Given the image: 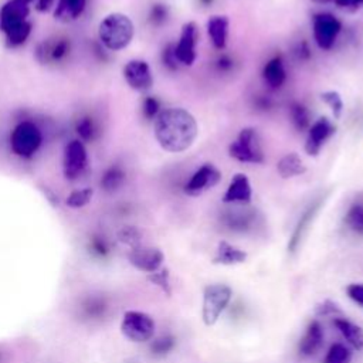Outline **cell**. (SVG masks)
Here are the masks:
<instances>
[{
	"instance_id": "f35d334b",
	"label": "cell",
	"mask_w": 363,
	"mask_h": 363,
	"mask_svg": "<svg viewBox=\"0 0 363 363\" xmlns=\"http://www.w3.org/2000/svg\"><path fill=\"white\" fill-rule=\"evenodd\" d=\"M150 279H152L155 284L160 285L163 291H166L167 294H170V289H169V272H167V269H162L160 272H159V271L153 272V275L150 277Z\"/></svg>"
},
{
	"instance_id": "ffe728a7",
	"label": "cell",
	"mask_w": 363,
	"mask_h": 363,
	"mask_svg": "<svg viewBox=\"0 0 363 363\" xmlns=\"http://www.w3.org/2000/svg\"><path fill=\"white\" fill-rule=\"evenodd\" d=\"M228 18L225 16H211L207 20V34L211 44L217 50H224L228 37Z\"/></svg>"
},
{
	"instance_id": "ab89813d",
	"label": "cell",
	"mask_w": 363,
	"mask_h": 363,
	"mask_svg": "<svg viewBox=\"0 0 363 363\" xmlns=\"http://www.w3.org/2000/svg\"><path fill=\"white\" fill-rule=\"evenodd\" d=\"M91 250H92V252H95L99 257H105L109 252V247H108L106 241L99 237H96L91 241Z\"/></svg>"
},
{
	"instance_id": "bcb514c9",
	"label": "cell",
	"mask_w": 363,
	"mask_h": 363,
	"mask_svg": "<svg viewBox=\"0 0 363 363\" xmlns=\"http://www.w3.org/2000/svg\"><path fill=\"white\" fill-rule=\"evenodd\" d=\"M203 4H208V3H211V0H200Z\"/></svg>"
},
{
	"instance_id": "7a4b0ae2",
	"label": "cell",
	"mask_w": 363,
	"mask_h": 363,
	"mask_svg": "<svg viewBox=\"0 0 363 363\" xmlns=\"http://www.w3.org/2000/svg\"><path fill=\"white\" fill-rule=\"evenodd\" d=\"M28 16L30 4L21 0H9L0 7V30L7 47L16 48L27 41L33 27Z\"/></svg>"
},
{
	"instance_id": "8d00e7d4",
	"label": "cell",
	"mask_w": 363,
	"mask_h": 363,
	"mask_svg": "<svg viewBox=\"0 0 363 363\" xmlns=\"http://www.w3.org/2000/svg\"><path fill=\"white\" fill-rule=\"evenodd\" d=\"M142 111H143L145 118L155 119L157 116V113L162 111L159 99L155 96H146L142 104Z\"/></svg>"
},
{
	"instance_id": "1f68e13d",
	"label": "cell",
	"mask_w": 363,
	"mask_h": 363,
	"mask_svg": "<svg viewBox=\"0 0 363 363\" xmlns=\"http://www.w3.org/2000/svg\"><path fill=\"white\" fill-rule=\"evenodd\" d=\"M116 235H118V240H119L122 244L130 247V250L140 245L142 234H140V231H139L136 227H133V225H125V227H122V228L118 231Z\"/></svg>"
},
{
	"instance_id": "30bf717a",
	"label": "cell",
	"mask_w": 363,
	"mask_h": 363,
	"mask_svg": "<svg viewBox=\"0 0 363 363\" xmlns=\"http://www.w3.org/2000/svg\"><path fill=\"white\" fill-rule=\"evenodd\" d=\"M123 79L136 92H146L153 85V74L150 65L145 60H129L122 69Z\"/></svg>"
},
{
	"instance_id": "9c48e42d",
	"label": "cell",
	"mask_w": 363,
	"mask_h": 363,
	"mask_svg": "<svg viewBox=\"0 0 363 363\" xmlns=\"http://www.w3.org/2000/svg\"><path fill=\"white\" fill-rule=\"evenodd\" d=\"M312 31L316 45L320 50H330L342 31V23L330 13H318L312 21Z\"/></svg>"
},
{
	"instance_id": "83f0119b",
	"label": "cell",
	"mask_w": 363,
	"mask_h": 363,
	"mask_svg": "<svg viewBox=\"0 0 363 363\" xmlns=\"http://www.w3.org/2000/svg\"><path fill=\"white\" fill-rule=\"evenodd\" d=\"M92 196H94V189L92 187L75 189L67 196L65 204L69 208H82L92 200Z\"/></svg>"
},
{
	"instance_id": "74e56055",
	"label": "cell",
	"mask_w": 363,
	"mask_h": 363,
	"mask_svg": "<svg viewBox=\"0 0 363 363\" xmlns=\"http://www.w3.org/2000/svg\"><path fill=\"white\" fill-rule=\"evenodd\" d=\"M346 292L353 302L363 308V284H349Z\"/></svg>"
},
{
	"instance_id": "f1b7e54d",
	"label": "cell",
	"mask_w": 363,
	"mask_h": 363,
	"mask_svg": "<svg viewBox=\"0 0 363 363\" xmlns=\"http://www.w3.org/2000/svg\"><path fill=\"white\" fill-rule=\"evenodd\" d=\"M176 346V339L172 335H162L152 340L150 352L153 356H164L170 353Z\"/></svg>"
},
{
	"instance_id": "44dd1931",
	"label": "cell",
	"mask_w": 363,
	"mask_h": 363,
	"mask_svg": "<svg viewBox=\"0 0 363 363\" xmlns=\"http://www.w3.org/2000/svg\"><path fill=\"white\" fill-rule=\"evenodd\" d=\"M262 78L271 89H278L286 79V71L281 55L272 57L262 68Z\"/></svg>"
},
{
	"instance_id": "ee69618b",
	"label": "cell",
	"mask_w": 363,
	"mask_h": 363,
	"mask_svg": "<svg viewBox=\"0 0 363 363\" xmlns=\"http://www.w3.org/2000/svg\"><path fill=\"white\" fill-rule=\"evenodd\" d=\"M295 54H296V55H298V58H301V60H306V58H309L311 52H309L308 44H306V43H301V44L296 47Z\"/></svg>"
},
{
	"instance_id": "52a82bcc",
	"label": "cell",
	"mask_w": 363,
	"mask_h": 363,
	"mask_svg": "<svg viewBox=\"0 0 363 363\" xmlns=\"http://www.w3.org/2000/svg\"><path fill=\"white\" fill-rule=\"evenodd\" d=\"M89 157L88 150L84 142L79 139H72L64 146L62 152V174L67 180L75 182L78 180L88 169Z\"/></svg>"
},
{
	"instance_id": "603a6c76",
	"label": "cell",
	"mask_w": 363,
	"mask_h": 363,
	"mask_svg": "<svg viewBox=\"0 0 363 363\" xmlns=\"http://www.w3.org/2000/svg\"><path fill=\"white\" fill-rule=\"evenodd\" d=\"M333 325L340 332L343 339L353 349H356V350H362L363 349V329L359 325L350 322L346 318H335L333 319Z\"/></svg>"
},
{
	"instance_id": "836d02e7",
	"label": "cell",
	"mask_w": 363,
	"mask_h": 363,
	"mask_svg": "<svg viewBox=\"0 0 363 363\" xmlns=\"http://www.w3.org/2000/svg\"><path fill=\"white\" fill-rule=\"evenodd\" d=\"M43 52L47 54L51 61H60L69 52V41L65 38H61L54 44H51L50 47H45Z\"/></svg>"
},
{
	"instance_id": "3957f363",
	"label": "cell",
	"mask_w": 363,
	"mask_h": 363,
	"mask_svg": "<svg viewBox=\"0 0 363 363\" xmlns=\"http://www.w3.org/2000/svg\"><path fill=\"white\" fill-rule=\"evenodd\" d=\"M135 35V26L129 16L115 11L106 14L98 24V38L109 51L126 48Z\"/></svg>"
},
{
	"instance_id": "e575fe53",
	"label": "cell",
	"mask_w": 363,
	"mask_h": 363,
	"mask_svg": "<svg viewBox=\"0 0 363 363\" xmlns=\"http://www.w3.org/2000/svg\"><path fill=\"white\" fill-rule=\"evenodd\" d=\"M169 17V7L163 3H156L149 10V21L153 26H162Z\"/></svg>"
},
{
	"instance_id": "d590c367",
	"label": "cell",
	"mask_w": 363,
	"mask_h": 363,
	"mask_svg": "<svg viewBox=\"0 0 363 363\" xmlns=\"http://www.w3.org/2000/svg\"><path fill=\"white\" fill-rule=\"evenodd\" d=\"M162 61H163V65L167 67L170 71H176L180 65L177 57H176V52H174V44H167L163 51H162Z\"/></svg>"
},
{
	"instance_id": "277c9868",
	"label": "cell",
	"mask_w": 363,
	"mask_h": 363,
	"mask_svg": "<svg viewBox=\"0 0 363 363\" xmlns=\"http://www.w3.org/2000/svg\"><path fill=\"white\" fill-rule=\"evenodd\" d=\"M43 143L40 128L31 121H23L14 126L10 133L11 152L23 159L33 157Z\"/></svg>"
},
{
	"instance_id": "d6986e66",
	"label": "cell",
	"mask_w": 363,
	"mask_h": 363,
	"mask_svg": "<svg viewBox=\"0 0 363 363\" xmlns=\"http://www.w3.org/2000/svg\"><path fill=\"white\" fill-rule=\"evenodd\" d=\"M86 0H57L52 16L57 21L68 24L78 20L85 11Z\"/></svg>"
},
{
	"instance_id": "ba28073f",
	"label": "cell",
	"mask_w": 363,
	"mask_h": 363,
	"mask_svg": "<svg viewBox=\"0 0 363 363\" xmlns=\"http://www.w3.org/2000/svg\"><path fill=\"white\" fill-rule=\"evenodd\" d=\"M121 330L132 342H147L155 335V320L145 312L126 311L121 322Z\"/></svg>"
},
{
	"instance_id": "60d3db41",
	"label": "cell",
	"mask_w": 363,
	"mask_h": 363,
	"mask_svg": "<svg viewBox=\"0 0 363 363\" xmlns=\"http://www.w3.org/2000/svg\"><path fill=\"white\" fill-rule=\"evenodd\" d=\"M339 9H345L347 11H356L363 6V0H333Z\"/></svg>"
},
{
	"instance_id": "b9f144b4",
	"label": "cell",
	"mask_w": 363,
	"mask_h": 363,
	"mask_svg": "<svg viewBox=\"0 0 363 363\" xmlns=\"http://www.w3.org/2000/svg\"><path fill=\"white\" fill-rule=\"evenodd\" d=\"M57 0H37L35 3V9L41 13H45V11H50L51 9H54Z\"/></svg>"
},
{
	"instance_id": "4316f807",
	"label": "cell",
	"mask_w": 363,
	"mask_h": 363,
	"mask_svg": "<svg viewBox=\"0 0 363 363\" xmlns=\"http://www.w3.org/2000/svg\"><path fill=\"white\" fill-rule=\"evenodd\" d=\"M350 362H352V352L345 343H340V342L333 343L326 352V356L323 359V363H350Z\"/></svg>"
},
{
	"instance_id": "d6a6232c",
	"label": "cell",
	"mask_w": 363,
	"mask_h": 363,
	"mask_svg": "<svg viewBox=\"0 0 363 363\" xmlns=\"http://www.w3.org/2000/svg\"><path fill=\"white\" fill-rule=\"evenodd\" d=\"M320 99L332 109L335 119H339L343 112V99L337 91H325L320 94Z\"/></svg>"
},
{
	"instance_id": "2e32d148",
	"label": "cell",
	"mask_w": 363,
	"mask_h": 363,
	"mask_svg": "<svg viewBox=\"0 0 363 363\" xmlns=\"http://www.w3.org/2000/svg\"><path fill=\"white\" fill-rule=\"evenodd\" d=\"M221 223L234 233H247L254 228L257 223V213L247 208L228 210L221 216Z\"/></svg>"
},
{
	"instance_id": "7c38bea8",
	"label": "cell",
	"mask_w": 363,
	"mask_h": 363,
	"mask_svg": "<svg viewBox=\"0 0 363 363\" xmlns=\"http://www.w3.org/2000/svg\"><path fill=\"white\" fill-rule=\"evenodd\" d=\"M221 180V172L211 163L201 164L184 184L187 196H199L208 189H213Z\"/></svg>"
},
{
	"instance_id": "7402d4cb",
	"label": "cell",
	"mask_w": 363,
	"mask_h": 363,
	"mask_svg": "<svg viewBox=\"0 0 363 363\" xmlns=\"http://www.w3.org/2000/svg\"><path fill=\"white\" fill-rule=\"evenodd\" d=\"M245 259H247L245 251L223 240L217 245L213 262L218 265H237V264H242Z\"/></svg>"
},
{
	"instance_id": "9a60e30c",
	"label": "cell",
	"mask_w": 363,
	"mask_h": 363,
	"mask_svg": "<svg viewBox=\"0 0 363 363\" xmlns=\"http://www.w3.org/2000/svg\"><path fill=\"white\" fill-rule=\"evenodd\" d=\"M252 199V187L250 179L244 173H235L223 196L227 204H247Z\"/></svg>"
},
{
	"instance_id": "cb8c5ba5",
	"label": "cell",
	"mask_w": 363,
	"mask_h": 363,
	"mask_svg": "<svg viewBox=\"0 0 363 363\" xmlns=\"http://www.w3.org/2000/svg\"><path fill=\"white\" fill-rule=\"evenodd\" d=\"M277 170L282 179H291L303 174L306 172V166L296 152H291L279 159L277 163Z\"/></svg>"
},
{
	"instance_id": "f6af8a7d",
	"label": "cell",
	"mask_w": 363,
	"mask_h": 363,
	"mask_svg": "<svg viewBox=\"0 0 363 363\" xmlns=\"http://www.w3.org/2000/svg\"><path fill=\"white\" fill-rule=\"evenodd\" d=\"M313 1H316V3H328L330 0H313Z\"/></svg>"
},
{
	"instance_id": "4fadbf2b",
	"label": "cell",
	"mask_w": 363,
	"mask_h": 363,
	"mask_svg": "<svg viewBox=\"0 0 363 363\" xmlns=\"http://www.w3.org/2000/svg\"><path fill=\"white\" fill-rule=\"evenodd\" d=\"M336 132V126L326 116L316 119L308 129V136L305 142V152L309 156H318L326 140Z\"/></svg>"
},
{
	"instance_id": "4dcf8cb0",
	"label": "cell",
	"mask_w": 363,
	"mask_h": 363,
	"mask_svg": "<svg viewBox=\"0 0 363 363\" xmlns=\"http://www.w3.org/2000/svg\"><path fill=\"white\" fill-rule=\"evenodd\" d=\"M75 130H77L78 139L85 143V142H91L95 138L96 128H95V123L91 116H84L77 122Z\"/></svg>"
},
{
	"instance_id": "f546056e",
	"label": "cell",
	"mask_w": 363,
	"mask_h": 363,
	"mask_svg": "<svg viewBox=\"0 0 363 363\" xmlns=\"http://www.w3.org/2000/svg\"><path fill=\"white\" fill-rule=\"evenodd\" d=\"M345 223L354 233L363 234V204H353L346 213Z\"/></svg>"
},
{
	"instance_id": "7bdbcfd3",
	"label": "cell",
	"mask_w": 363,
	"mask_h": 363,
	"mask_svg": "<svg viewBox=\"0 0 363 363\" xmlns=\"http://www.w3.org/2000/svg\"><path fill=\"white\" fill-rule=\"evenodd\" d=\"M231 67H233V61H231L230 57L221 55V57L217 60V68H218L220 71H228Z\"/></svg>"
},
{
	"instance_id": "7dc6e473",
	"label": "cell",
	"mask_w": 363,
	"mask_h": 363,
	"mask_svg": "<svg viewBox=\"0 0 363 363\" xmlns=\"http://www.w3.org/2000/svg\"><path fill=\"white\" fill-rule=\"evenodd\" d=\"M23 3H26V4H31L33 3V0H21Z\"/></svg>"
},
{
	"instance_id": "484cf974",
	"label": "cell",
	"mask_w": 363,
	"mask_h": 363,
	"mask_svg": "<svg viewBox=\"0 0 363 363\" xmlns=\"http://www.w3.org/2000/svg\"><path fill=\"white\" fill-rule=\"evenodd\" d=\"M289 115H291V121H292L294 126L298 130L309 129V126H311V116H309V111L306 109L305 105H302L301 102L294 101L289 105Z\"/></svg>"
},
{
	"instance_id": "ac0fdd59",
	"label": "cell",
	"mask_w": 363,
	"mask_h": 363,
	"mask_svg": "<svg viewBox=\"0 0 363 363\" xmlns=\"http://www.w3.org/2000/svg\"><path fill=\"white\" fill-rule=\"evenodd\" d=\"M323 339H325V333H323L322 325L318 320H312L306 326V330L299 340V345H298L299 354L305 357L313 356L322 347Z\"/></svg>"
},
{
	"instance_id": "5bb4252c",
	"label": "cell",
	"mask_w": 363,
	"mask_h": 363,
	"mask_svg": "<svg viewBox=\"0 0 363 363\" xmlns=\"http://www.w3.org/2000/svg\"><path fill=\"white\" fill-rule=\"evenodd\" d=\"M128 258H129V262L136 269L153 274V272L160 269V267L163 264V259H164V255L156 247L139 245V247H135V248L130 250Z\"/></svg>"
},
{
	"instance_id": "8992f818",
	"label": "cell",
	"mask_w": 363,
	"mask_h": 363,
	"mask_svg": "<svg viewBox=\"0 0 363 363\" xmlns=\"http://www.w3.org/2000/svg\"><path fill=\"white\" fill-rule=\"evenodd\" d=\"M233 296V291L225 284H210L203 292V322L207 326H213L221 313L228 306Z\"/></svg>"
},
{
	"instance_id": "6da1fadb",
	"label": "cell",
	"mask_w": 363,
	"mask_h": 363,
	"mask_svg": "<svg viewBox=\"0 0 363 363\" xmlns=\"http://www.w3.org/2000/svg\"><path fill=\"white\" fill-rule=\"evenodd\" d=\"M153 133L159 146L170 153L187 150L199 135L196 118L184 108H164L153 119Z\"/></svg>"
},
{
	"instance_id": "d4e9b609",
	"label": "cell",
	"mask_w": 363,
	"mask_h": 363,
	"mask_svg": "<svg viewBox=\"0 0 363 363\" xmlns=\"http://www.w3.org/2000/svg\"><path fill=\"white\" fill-rule=\"evenodd\" d=\"M125 179H126L125 170L118 164H112L102 173L99 184L106 193H112L122 187V184L125 183Z\"/></svg>"
},
{
	"instance_id": "5b68a950",
	"label": "cell",
	"mask_w": 363,
	"mask_h": 363,
	"mask_svg": "<svg viewBox=\"0 0 363 363\" xmlns=\"http://www.w3.org/2000/svg\"><path fill=\"white\" fill-rule=\"evenodd\" d=\"M228 155L241 163H262L264 150L257 129L250 126L241 129L237 139L230 143Z\"/></svg>"
},
{
	"instance_id": "e0dca14e",
	"label": "cell",
	"mask_w": 363,
	"mask_h": 363,
	"mask_svg": "<svg viewBox=\"0 0 363 363\" xmlns=\"http://www.w3.org/2000/svg\"><path fill=\"white\" fill-rule=\"evenodd\" d=\"M320 206H322V199L313 201V203L303 211V214L301 216V218L298 220V223H296V225H295V228H294V231H292V234H291V237H289V241H288V252H289V254H294V252L299 248L301 241H302L303 235L306 234V231H308L311 223L313 221L316 213L319 211Z\"/></svg>"
},
{
	"instance_id": "8fae6325",
	"label": "cell",
	"mask_w": 363,
	"mask_h": 363,
	"mask_svg": "<svg viewBox=\"0 0 363 363\" xmlns=\"http://www.w3.org/2000/svg\"><path fill=\"white\" fill-rule=\"evenodd\" d=\"M197 40H199V30L196 23L194 21L184 23L180 30L179 41L177 44H174V52L180 65L190 67L194 64L197 58V52H196Z\"/></svg>"
}]
</instances>
